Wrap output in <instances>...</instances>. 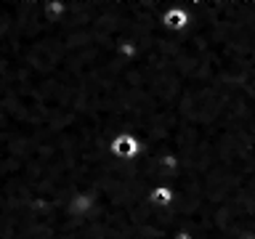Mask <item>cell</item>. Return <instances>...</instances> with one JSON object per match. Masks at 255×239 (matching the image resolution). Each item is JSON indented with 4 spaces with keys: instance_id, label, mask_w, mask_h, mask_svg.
<instances>
[{
    "instance_id": "cell-1",
    "label": "cell",
    "mask_w": 255,
    "mask_h": 239,
    "mask_svg": "<svg viewBox=\"0 0 255 239\" xmlns=\"http://www.w3.org/2000/svg\"><path fill=\"white\" fill-rule=\"evenodd\" d=\"M141 151H143V143L135 133H117L109 141V154L120 159V162H133V159L141 157Z\"/></svg>"
},
{
    "instance_id": "cell-2",
    "label": "cell",
    "mask_w": 255,
    "mask_h": 239,
    "mask_svg": "<svg viewBox=\"0 0 255 239\" xmlns=\"http://www.w3.org/2000/svg\"><path fill=\"white\" fill-rule=\"evenodd\" d=\"M189 24H191V16H189V11H186V5H183V3H173L162 13V27L170 32V35H181V32H186Z\"/></svg>"
},
{
    "instance_id": "cell-3",
    "label": "cell",
    "mask_w": 255,
    "mask_h": 239,
    "mask_svg": "<svg viewBox=\"0 0 255 239\" xmlns=\"http://www.w3.org/2000/svg\"><path fill=\"white\" fill-rule=\"evenodd\" d=\"M149 202L157 207V210H170L175 205V189L170 183H157V186H151L149 191Z\"/></svg>"
},
{
    "instance_id": "cell-4",
    "label": "cell",
    "mask_w": 255,
    "mask_h": 239,
    "mask_svg": "<svg viewBox=\"0 0 255 239\" xmlns=\"http://www.w3.org/2000/svg\"><path fill=\"white\" fill-rule=\"evenodd\" d=\"M43 13L51 21H61L69 13V3H64V0H43Z\"/></svg>"
}]
</instances>
